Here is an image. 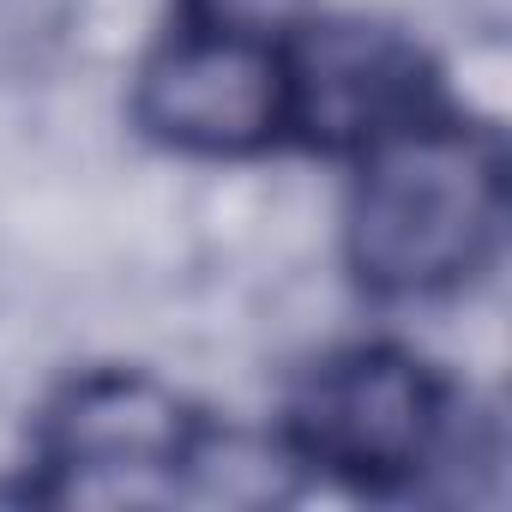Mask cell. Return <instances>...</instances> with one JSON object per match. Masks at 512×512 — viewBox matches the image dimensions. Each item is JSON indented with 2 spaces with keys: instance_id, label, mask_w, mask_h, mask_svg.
<instances>
[{
  "instance_id": "1",
  "label": "cell",
  "mask_w": 512,
  "mask_h": 512,
  "mask_svg": "<svg viewBox=\"0 0 512 512\" xmlns=\"http://www.w3.org/2000/svg\"><path fill=\"white\" fill-rule=\"evenodd\" d=\"M500 229L494 157L458 133L380 145L350 211L356 272L386 296H434L470 278Z\"/></svg>"
},
{
  "instance_id": "2",
  "label": "cell",
  "mask_w": 512,
  "mask_h": 512,
  "mask_svg": "<svg viewBox=\"0 0 512 512\" xmlns=\"http://www.w3.org/2000/svg\"><path fill=\"white\" fill-rule=\"evenodd\" d=\"M296 103V79L253 43L229 31H193L163 49L139 79V121L181 151H253L266 145Z\"/></svg>"
},
{
  "instance_id": "3",
  "label": "cell",
  "mask_w": 512,
  "mask_h": 512,
  "mask_svg": "<svg viewBox=\"0 0 512 512\" xmlns=\"http://www.w3.org/2000/svg\"><path fill=\"white\" fill-rule=\"evenodd\" d=\"M296 434L308 458H320L326 470L392 482L434 452L440 392L416 362L386 350H356L308 380L296 404Z\"/></svg>"
},
{
  "instance_id": "4",
  "label": "cell",
  "mask_w": 512,
  "mask_h": 512,
  "mask_svg": "<svg viewBox=\"0 0 512 512\" xmlns=\"http://www.w3.org/2000/svg\"><path fill=\"white\" fill-rule=\"evenodd\" d=\"M61 464L73 470H103V476H139L157 464H181L187 452V422L181 410L133 380H103L73 398L55 434Z\"/></svg>"
},
{
  "instance_id": "5",
  "label": "cell",
  "mask_w": 512,
  "mask_h": 512,
  "mask_svg": "<svg viewBox=\"0 0 512 512\" xmlns=\"http://www.w3.org/2000/svg\"><path fill=\"white\" fill-rule=\"evenodd\" d=\"M308 109L332 133H368L416 97V61L368 31H332L308 49Z\"/></svg>"
},
{
  "instance_id": "6",
  "label": "cell",
  "mask_w": 512,
  "mask_h": 512,
  "mask_svg": "<svg viewBox=\"0 0 512 512\" xmlns=\"http://www.w3.org/2000/svg\"><path fill=\"white\" fill-rule=\"evenodd\" d=\"M67 19V0H0V67L31 61Z\"/></svg>"
},
{
  "instance_id": "7",
  "label": "cell",
  "mask_w": 512,
  "mask_h": 512,
  "mask_svg": "<svg viewBox=\"0 0 512 512\" xmlns=\"http://www.w3.org/2000/svg\"><path fill=\"white\" fill-rule=\"evenodd\" d=\"M199 31H229V37H253L260 43L266 31L290 25L302 0H187Z\"/></svg>"
}]
</instances>
